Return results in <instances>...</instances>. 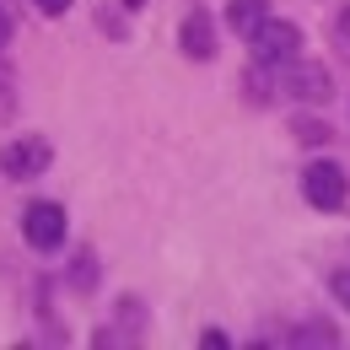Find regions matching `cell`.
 I'll return each instance as SVG.
<instances>
[{
  "mask_svg": "<svg viewBox=\"0 0 350 350\" xmlns=\"http://www.w3.org/2000/svg\"><path fill=\"white\" fill-rule=\"evenodd\" d=\"M302 194L312 200V205H318V211H345V194H350L345 167H334L329 157L307 162V167H302Z\"/></svg>",
  "mask_w": 350,
  "mask_h": 350,
  "instance_id": "cell-1",
  "label": "cell"
},
{
  "mask_svg": "<svg viewBox=\"0 0 350 350\" xmlns=\"http://www.w3.org/2000/svg\"><path fill=\"white\" fill-rule=\"evenodd\" d=\"M248 44H254V65H286V59H297L302 33H297L291 22H269V16H264L259 27L248 33Z\"/></svg>",
  "mask_w": 350,
  "mask_h": 350,
  "instance_id": "cell-2",
  "label": "cell"
},
{
  "mask_svg": "<svg viewBox=\"0 0 350 350\" xmlns=\"http://www.w3.org/2000/svg\"><path fill=\"white\" fill-rule=\"evenodd\" d=\"M22 237H27V248H38V254H54L59 243H65V211L59 205H27V216H22Z\"/></svg>",
  "mask_w": 350,
  "mask_h": 350,
  "instance_id": "cell-3",
  "label": "cell"
},
{
  "mask_svg": "<svg viewBox=\"0 0 350 350\" xmlns=\"http://www.w3.org/2000/svg\"><path fill=\"white\" fill-rule=\"evenodd\" d=\"M49 140L44 135H22V140H11L5 151H0V173L5 178H38L49 167Z\"/></svg>",
  "mask_w": 350,
  "mask_h": 350,
  "instance_id": "cell-4",
  "label": "cell"
},
{
  "mask_svg": "<svg viewBox=\"0 0 350 350\" xmlns=\"http://www.w3.org/2000/svg\"><path fill=\"white\" fill-rule=\"evenodd\" d=\"M178 38H183V54H189V59H216V22H211L205 11H189L183 27H178Z\"/></svg>",
  "mask_w": 350,
  "mask_h": 350,
  "instance_id": "cell-5",
  "label": "cell"
},
{
  "mask_svg": "<svg viewBox=\"0 0 350 350\" xmlns=\"http://www.w3.org/2000/svg\"><path fill=\"white\" fill-rule=\"evenodd\" d=\"M264 16H269V0H226V27H232L237 38H248Z\"/></svg>",
  "mask_w": 350,
  "mask_h": 350,
  "instance_id": "cell-6",
  "label": "cell"
},
{
  "mask_svg": "<svg viewBox=\"0 0 350 350\" xmlns=\"http://www.w3.org/2000/svg\"><path fill=\"white\" fill-rule=\"evenodd\" d=\"M291 92L307 97V103H323V97H329V76H323L318 65H297V70H291Z\"/></svg>",
  "mask_w": 350,
  "mask_h": 350,
  "instance_id": "cell-7",
  "label": "cell"
},
{
  "mask_svg": "<svg viewBox=\"0 0 350 350\" xmlns=\"http://www.w3.org/2000/svg\"><path fill=\"white\" fill-rule=\"evenodd\" d=\"M33 5H38L44 16H65V11H70V0H33Z\"/></svg>",
  "mask_w": 350,
  "mask_h": 350,
  "instance_id": "cell-8",
  "label": "cell"
},
{
  "mask_svg": "<svg viewBox=\"0 0 350 350\" xmlns=\"http://www.w3.org/2000/svg\"><path fill=\"white\" fill-rule=\"evenodd\" d=\"M334 297H340V302L350 307V275H340V280H334Z\"/></svg>",
  "mask_w": 350,
  "mask_h": 350,
  "instance_id": "cell-9",
  "label": "cell"
},
{
  "mask_svg": "<svg viewBox=\"0 0 350 350\" xmlns=\"http://www.w3.org/2000/svg\"><path fill=\"white\" fill-rule=\"evenodd\" d=\"M11 44V16H5V5H0V49Z\"/></svg>",
  "mask_w": 350,
  "mask_h": 350,
  "instance_id": "cell-10",
  "label": "cell"
},
{
  "mask_svg": "<svg viewBox=\"0 0 350 350\" xmlns=\"http://www.w3.org/2000/svg\"><path fill=\"white\" fill-rule=\"evenodd\" d=\"M124 5H146V0H124Z\"/></svg>",
  "mask_w": 350,
  "mask_h": 350,
  "instance_id": "cell-11",
  "label": "cell"
}]
</instances>
